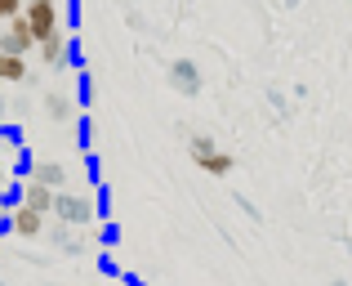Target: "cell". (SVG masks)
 Instances as JSON below:
<instances>
[{"label": "cell", "mask_w": 352, "mask_h": 286, "mask_svg": "<svg viewBox=\"0 0 352 286\" xmlns=\"http://www.w3.org/2000/svg\"><path fill=\"white\" fill-rule=\"evenodd\" d=\"M188 156L210 174V179H228V174L236 170V156L223 152V147L210 139V134H192V139H188Z\"/></svg>", "instance_id": "cell-1"}, {"label": "cell", "mask_w": 352, "mask_h": 286, "mask_svg": "<svg viewBox=\"0 0 352 286\" xmlns=\"http://www.w3.org/2000/svg\"><path fill=\"white\" fill-rule=\"evenodd\" d=\"M23 18L32 23L36 45H41L45 36H58L63 32V9H58V0H32V5L23 9Z\"/></svg>", "instance_id": "cell-2"}, {"label": "cell", "mask_w": 352, "mask_h": 286, "mask_svg": "<svg viewBox=\"0 0 352 286\" xmlns=\"http://www.w3.org/2000/svg\"><path fill=\"white\" fill-rule=\"evenodd\" d=\"M54 215H58V224L80 228V224H89L98 210H94V201H89V197H80V192H67V188H63L58 197H54Z\"/></svg>", "instance_id": "cell-3"}, {"label": "cell", "mask_w": 352, "mask_h": 286, "mask_svg": "<svg viewBox=\"0 0 352 286\" xmlns=\"http://www.w3.org/2000/svg\"><path fill=\"white\" fill-rule=\"evenodd\" d=\"M0 50H5V54H18V59H27V54L36 50L32 23H27L23 14H18V18H9V23H5V36H0Z\"/></svg>", "instance_id": "cell-4"}, {"label": "cell", "mask_w": 352, "mask_h": 286, "mask_svg": "<svg viewBox=\"0 0 352 286\" xmlns=\"http://www.w3.org/2000/svg\"><path fill=\"white\" fill-rule=\"evenodd\" d=\"M170 85L179 90V94H201V72L192 59H174L170 63Z\"/></svg>", "instance_id": "cell-5"}, {"label": "cell", "mask_w": 352, "mask_h": 286, "mask_svg": "<svg viewBox=\"0 0 352 286\" xmlns=\"http://www.w3.org/2000/svg\"><path fill=\"white\" fill-rule=\"evenodd\" d=\"M9 228H14V237H41L45 233V215L32 206H18L14 215H9Z\"/></svg>", "instance_id": "cell-6"}, {"label": "cell", "mask_w": 352, "mask_h": 286, "mask_svg": "<svg viewBox=\"0 0 352 286\" xmlns=\"http://www.w3.org/2000/svg\"><path fill=\"white\" fill-rule=\"evenodd\" d=\"M54 197H58V192L45 188V183H36V179H27V183H23V206L41 210V215H54Z\"/></svg>", "instance_id": "cell-7"}, {"label": "cell", "mask_w": 352, "mask_h": 286, "mask_svg": "<svg viewBox=\"0 0 352 286\" xmlns=\"http://www.w3.org/2000/svg\"><path fill=\"white\" fill-rule=\"evenodd\" d=\"M0 81H5V85H27V81H32V68H27V59H18V54H5V50H0Z\"/></svg>", "instance_id": "cell-8"}, {"label": "cell", "mask_w": 352, "mask_h": 286, "mask_svg": "<svg viewBox=\"0 0 352 286\" xmlns=\"http://www.w3.org/2000/svg\"><path fill=\"white\" fill-rule=\"evenodd\" d=\"M36 54H41V63L45 68H63V63H67V36H45L41 45H36Z\"/></svg>", "instance_id": "cell-9"}, {"label": "cell", "mask_w": 352, "mask_h": 286, "mask_svg": "<svg viewBox=\"0 0 352 286\" xmlns=\"http://www.w3.org/2000/svg\"><path fill=\"white\" fill-rule=\"evenodd\" d=\"M32 179L45 183V188H54V192L67 188V170H63L58 161H36V165H32Z\"/></svg>", "instance_id": "cell-10"}, {"label": "cell", "mask_w": 352, "mask_h": 286, "mask_svg": "<svg viewBox=\"0 0 352 286\" xmlns=\"http://www.w3.org/2000/svg\"><path fill=\"white\" fill-rule=\"evenodd\" d=\"M45 116H50V121H72V99L58 94V90H50V94H45Z\"/></svg>", "instance_id": "cell-11"}, {"label": "cell", "mask_w": 352, "mask_h": 286, "mask_svg": "<svg viewBox=\"0 0 352 286\" xmlns=\"http://www.w3.org/2000/svg\"><path fill=\"white\" fill-rule=\"evenodd\" d=\"M23 0H0V23H9V18H18V14H23Z\"/></svg>", "instance_id": "cell-12"}, {"label": "cell", "mask_w": 352, "mask_h": 286, "mask_svg": "<svg viewBox=\"0 0 352 286\" xmlns=\"http://www.w3.org/2000/svg\"><path fill=\"white\" fill-rule=\"evenodd\" d=\"M285 5H299V0H285Z\"/></svg>", "instance_id": "cell-13"}, {"label": "cell", "mask_w": 352, "mask_h": 286, "mask_svg": "<svg viewBox=\"0 0 352 286\" xmlns=\"http://www.w3.org/2000/svg\"><path fill=\"white\" fill-rule=\"evenodd\" d=\"M0 108H5V99H0Z\"/></svg>", "instance_id": "cell-14"}, {"label": "cell", "mask_w": 352, "mask_h": 286, "mask_svg": "<svg viewBox=\"0 0 352 286\" xmlns=\"http://www.w3.org/2000/svg\"><path fill=\"white\" fill-rule=\"evenodd\" d=\"M23 5H32V0H23Z\"/></svg>", "instance_id": "cell-15"}, {"label": "cell", "mask_w": 352, "mask_h": 286, "mask_svg": "<svg viewBox=\"0 0 352 286\" xmlns=\"http://www.w3.org/2000/svg\"><path fill=\"white\" fill-rule=\"evenodd\" d=\"M335 286H344V282H335Z\"/></svg>", "instance_id": "cell-16"}, {"label": "cell", "mask_w": 352, "mask_h": 286, "mask_svg": "<svg viewBox=\"0 0 352 286\" xmlns=\"http://www.w3.org/2000/svg\"><path fill=\"white\" fill-rule=\"evenodd\" d=\"M0 286H5V282H0Z\"/></svg>", "instance_id": "cell-17"}]
</instances>
